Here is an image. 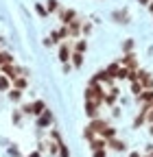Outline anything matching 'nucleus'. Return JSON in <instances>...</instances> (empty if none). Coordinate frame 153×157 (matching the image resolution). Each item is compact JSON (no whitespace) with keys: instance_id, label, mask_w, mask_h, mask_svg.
Returning a JSON list of instances; mask_svg holds the SVG:
<instances>
[{"instance_id":"58836bf2","label":"nucleus","mask_w":153,"mask_h":157,"mask_svg":"<svg viewBox=\"0 0 153 157\" xmlns=\"http://www.w3.org/2000/svg\"><path fill=\"white\" fill-rule=\"evenodd\" d=\"M147 151H149V155L153 157V146H151V144H149V148H147Z\"/></svg>"},{"instance_id":"aec40b11","label":"nucleus","mask_w":153,"mask_h":157,"mask_svg":"<svg viewBox=\"0 0 153 157\" xmlns=\"http://www.w3.org/2000/svg\"><path fill=\"white\" fill-rule=\"evenodd\" d=\"M9 90H11V78L0 74V92H9Z\"/></svg>"},{"instance_id":"a211bd4d","label":"nucleus","mask_w":153,"mask_h":157,"mask_svg":"<svg viewBox=\"0 0 153 157\" xmlns=\"http://www.w3.org/2000/svg\"><path fill=\"white\" fill-rule=\"evenodd\" d=\"M114 22H118V24H129L127 11H114Z\"/></svg>"},{"instance_id":"9d476101","label":"nucleus","mask_w":153,"mask_h":157,"mask_svg":"<svg viewBox=\"0 0 153 157\" xmlns=\"http://www.w3.org/2000/svg\"><path fill=\"white\" fill-rule=\"evenodd\" d=\"M99 107H101V105L92 103V101H85V107H83V109H85V116L90 118V120H92V118H96V116H99Z\"/></svg>"},{"instance_id":"4468645a","label":"nucleus","mask_w":153,"mask_h":157,"mask_svg":"<svg viewBox=\"0 0 153 157\" xmlns=\"http://www.w3.org/2000/svg\"><path fill=\"white\" fill-rule=\"evenodd\" d=\"M118 87H112L109 90V94H105V98H103V103L105 105H114V103H116V98H118Z\"/></svg>"},{"instance_id":"1a4fd4ad","label":"nucleus","mask_w":153,"mask_h":157,"mask_svg":"<svg viewBox=\"0 0 153 157\" xmlns=\"http://www.w3.org/2000/svg\"><path fill=\"white\" fill-rule=\"evenodd\" d=\"M107 146H109L112 151H116V153L127 151V144H125L123 140H116V137H109V140H107Z\"/></svg>"},{"instance_id":"bb28decb","label":"nucleus","mask_w":153,"mask_h":157,"mask_svg":"<svg viewBox=\"0 0 153 157\" xmlns=\"http://www.w3.org/2000/svg\"><path fill=\"white\" fill-rule=\"evenodd\" d=\"M46 11H48V13L59 11V2H57V0H46Z\"/></svg>"},{"instance_id":"4be33fe9","label":"nucleus","mask_w":153,"mask_h":157,"mask_svg":"<svg viewBox=\"0 0 153 157\" xmlns=\"http://www.w3.org/2000/svg\"><path fill=\"white\" fill-rule=\"evenodd\" d=\"M31 105H33V113H35V116H40V113L46 109V103H44V101H35V103H31Z\"/></svg>"},{"instance_id":"ddd939ff","label":"nucleus","mask_w":153,"mask_h":157,"mask_svg":"<svg viewBox=\"0 0 153 157\" xmlns=\"http://www.w3.org/2000/svg\"><path fill=\"white\" fill-rule=\"evenodd\" d=\"M136 98H138V103H140V105H144V103H153V90H142Z\"/></svg>"},{"instance_id":"ea45409f","label":"nucleus","mask_w":153,"mask_h":157,"mask_svg":"<svg viewBox=\"0 0 153 157\" xmlns=\"http://www.w3.org/2000/svg\"><path fill=\"white\" fill-rule=\"evenodd\" d=\"M138 2H140V5H149V2H151V0H138Z\"/></svg>"},{"instance_id":"6e6552de","label":"nucleus","mask_w":153,"mask_h":157,"mask_svg":"<svg viewBox=\"0 0 153 157\" xmlns=\"http://www.w3.org/2000/svg\"><path fill=\"white\" fill-rule=\"evenodd\" d=\"M74 17H76V11L74 9H61L59 7V20H61V24H70Z\"/></svg>"},{"instance_id":"f8f14e48","label":"nucleus","mask_w":153,"mask_h":157,"mask_svg":"<svg viewBox=\"0 0 153 157\" xmlns=\"http://www.w3.org/2000/svg\"><path fill=\"white\" fill-rule=\"evenodd\" d=\"M92 81H94V83H112L114 78H112V76H109V74H107L105 70H99L96 74L92 76Z\"/></svg>"},{"instance_id":"2f4dec72","label":"nucleus","mask_w":153,"mask_h":157,"mask_svg":"<svg viewBox=\"0 0 153 157\" xmlns=\"http://www.w3.org/2000/svg\"><path fill=\"white\" fill-rule=\"evenodd\" d=\"M92 157H107L105 148H99V151H92Z\"/></svg>"},{"instance_id":"c756f323","label":"nucleus","mask_w":153,"mask_h":157,"mask_svg":"<svg viewBox=\"0 0 153 157\" xmlns=\"http://www.w3.org/2000/svg\"><path fill=\"white\" fill-rule=\"evenodd\" d=\"M35 13L40 15V17H48V11H46V7H44V5H40V2L35 5Z\"/></svg>"},{"instance_id":"f704fd0d","label":"nucleus","mask_w":153,"mask_h":157,"mask_svg":"<svg viewBox=\"0 0 153 157\" xmlns=\"http://www.w3.org/2000/svg\"><path fill=\"white\" fill-rule=\"evenodd\" d=\"M13 120H15V124H20V120H22V113H20V111H15V113H13Z\"/></svg>"},{"instance_id":"dca6fc26","label":"nucleus","mask_w":153,"mask_h":157,"mask_svg":"<svg viewBox=\"0 0 153 157\" xmlns=\"http://www.w3.org/2000/svg\"><path fill=\"white\" fill-rule=\"evenodd\" d=\"M70 55H72V50H70L66 44H61V46H59V61H61V63H66L68 59H70Z\"/></svg>"},{"instance_id":"72a5a7b5","label":"nucleus","mask_w":153,"mask_h":157,"mask_svg":"<svg viewBox=\"0 0 153 157\" xmlns=\"http://www.w3.org/2000/svg\"><path fill=\"white\" fill-rule=\"evenodd\" d=\"M81 31H83V35H90V31H92V24H88V22H83V26H81Z\"/></svg>"},{"instance_id":"473e14b6","label":"nucleus","mask_w":153,"mask_h":157,"mask_svg":"<svg viewBox=\"0 0 153 157\" xmlns=\"http://www.w3.org/2000/svg\"><path fill=\"white\" fill-rule=\"evenodd\" d=\"M22 113L31 116V113H33V105H31V103H29V105H22Z\"/></svg>"},{"instance_id":"7ed1b4c3","label":"nucleus","mask_w":153,"mask_h":157,"mask_svg":"<svg viewBox=\"0 0 153 157\" xmlns=\"http://www.w3.org/2000/svg\"><path fill=\"white\" fill-rule=\"evenodd\" d=\"M88 127H90V129H92L94 133H96V135H101V133H103V131H105V129L109 127V122L96 116V118H92V120H90V124H88Z\"/></svg>"},{"instance_id":"e433bc0d","label":"nucleus","mask_w":153,"mask_h":157,"mask_svg":"<svg viewBox=\"0 0 153 157\" xmlns=\"http://www.w3.org/2000/svg\"><path fill=\"white\" fill-rule=\"evenodd\" d=\"M129 157H142L140 153H136V151H133V153H129Z\"/></svg>"},{"instance_id":"f3484780","label":"nucleus","mask_w":153,"mask_h":157,"mask_svg":"<svg viewBox=\"0 0 153 157\" xmlns=\"http://www.w3.org/2000/svg\"><path fill=\"white\" fill-rule=\"evenodd\" d=\"M70 59H72V68L79 70V68L83 66V52H72V55H70Z\"/></svg>"},{"instance_id":"a19ab883","label":"nucleus","mask_w":153,"mask_h":157,"mask_svg":"<svg viewBox=\"0 0 153 157\" xmlns=\"http://www.w3.org/2000/svg\"><path fill=\"white\" fill-rule=\"evenodd\" d=\"M149 131H151V133H153V122H151V124H149Z\"/></svg>"},{"instance_id":"39448f33","label":"nucleus","mask_w":153,"mask_h":157,"mask_svg":"<svg viewBox=\"0 0 153 157\" xmlns=\"http://www.w3.org/2000/svg\"><path fill=\"white\" fill-rule=\"evenodd\" d=\"M64 37H70V31H68V26H66V24H61L57 31H53V33H50L53 44H61V39H64Z\"/></svg>"},{"instance_id":"20e7f679","label":"nucleus","mask_w":153,"mask_h":157,"mask_svg":"<svg viewBox=\"0 0 153 157\" xmlns=\"http://www.w3.org/2000/svg\"><path fill=\"white\" fill-rule=\"evenodd\" d=\"M53 124V111L46 107L40 116H37V127H40V129H46V127H50Z\"/></svg>"},{"instance_id":"79ce46f5","label":"nucleus","mask_w":153,"mask_h":157,"mask_svg":"<svg viewBox=\"0 0 153 157\" xmlns=\"http://www.w3.org/2000/svg\"><path fill=\"white\" fill-rule=\"evenodd\" d=\"M144 157H151V155H144Z\"/></svg>"},{"instance_id":"cd10ccee","label":"nucleus","mask_w":153,"mask_h":157,"mask_svg":"<svg viewBox=\"0 0 153 157\" xmlns=\"http://www.w3.org/2000/svg\"><path fill=\"white\" fill-rule=\"evenodd\" d=\"M142 90H144V87H142V83H140V81H131V94H133V96H138Z\"/></svg>"},{"instance_id":"393cba45","label":"nucleus","mask_w":153,"mask_h":157,"mask_svg":"<svg viewBox=\"0 0 153 157\" xmlns=\"http://www.w3.org/2000/svg\"><path fill=\"white\" fill-rule=\"evenodd\" d=\"M133 46H136V42H133V39L129 37V39H125V42H123V52L127 55V52H131L133 50Z\"/></svg>"},{"instance_id":"423d86ee","label":"nucleus","mask_w":153,"mask_h":157,"mask_svg":"<svg viewBox=\"0 0 153 157\" xmlns=\"http://www.w3.org/2000/svg\"><path fill=\"white\" fill-rule=\"evenodd\" d=\"M70 31V37H81V26H83V20L81 17H74L70 24H66Z\"/></svg>"},{"instance_id":"2eb2a0df","label":"nucleus","mask_w":153,"mask_h":157,"mask_svg":"<svg viewBox=\"0 0 153 157\" xmlns=\"http://www.w3.org/2000/svg\"><path fill=\"white\" fill-rule=\"evenodd\" d=\"M105 146H107V140H103L101 135H96V137L90 142V148H92V151H99V148H105Z\"/></svg>"},{"instance_id":"9b49d317","label":"nucleus","mask_w":153,"mask_h":157,"mask_svg":"<svg viewBox=\"0 0 153 157\" xmlns=\"http://www.w3.org/2000/svg\"><path fill=\"white\" fill-rule=\"evenodd\" d=\"M11 85H13L15 90H20V92H24V90L29 87V78H26L24 74H22V76H15L13 81H11Z\"/></svg>"},{"instance_id":"0eeeda50","label":"nucleus","mask_w":153,"mask_h":157,"mask_svg":"<svg viewBox=\"0 0 153 157\" xmlns=\"http://www.w3.org/2000/svg\"><path fill=\"white\" fill-rule=\"evenodd\" d=\"M120 66H125V68H129V70H138V59H136V55L133 52H127L125 57H123V61H118Z\"/></svg>"},{"instance_id":"c85d7f7f","label":"nucleus","mask_w":153,"mask_h":157,"mask_svg":"<svg viewBox=\"0 0 153 157\" xmlns=\"http://www.w3.org/2000/svg\"><path fill=\"white\" fill-rule=\"evenodd\" d=\"M101 137H103V140H109V137H116V129H114V127H107V129L101 133Z\"/></svg>"},{"instance_id":"f03ea898","label":"nucleus","mask_w":153,"mask_h":157,"mask_svg":"<svg viewBox=\"0 0 153 157\" xmlns=\"http://www.w3.org/2000/svg\"><path fill=\"white\" fill-rule=\"evenodd\" d=\"M0 72H2L5 76H9L11 81H13L15 76H22V74L26 76V68H20V66H15L13 61H11V63H5V66H0Z\"/></svg>"},{"instance_id":"6ab92c4d","label":"nucleus","mask_w":153,"mask_h":157,"mask_svg":"<svg viewBox=\"0 0 153 157\" xmlns=\"http://www.w3.org/2000/svg\"><path fill=\"white\" fill-rule=\"evenodd\" d=\"M118 70H120V63H118V61H114V63H109V66L105 68V72H107L112 78H116V76H118Z\"/></svg>"},{"instance_id":"412c9836","label":"nucleus","mask_w":153,"mask_h":157,"mask_svg":"<svg viewBox=\"0 0 153 157\" xmlns=\"http://www.w3.org/2000/svg\"><path fill=\"white\" fill-rule=\"evenodd\" d=\"M13 61V55L9 50H0V66H5V63H11Z\"/></svg>"},{"instance_id":"5701e85b","label":"nucleus","mask_w":153,"mask_h":157,"mask_svg":"<svg viewBox=\"0 0 153 157\" xmlns=\"http://www.w3.org/2000/svg\"><path fill=\"white\" fill-rule=\"evenodd\" d=\"M57 155L59 157H70V151H68V146L64 142H57Z\"/></svg>"},{"instance_id":"b1692460","label":"nucleus","mask_w":153,"mask_h":157,"mask_svg":"<svg viewBox=\"0 0 153 157\" xmlns=\"http://www.w3.org/2000/svg\"><path fill=\"white\" fill-rule=\"evenodd\" d=\"M85 50H88V42H85V39H76L74 52H85Z\"/></svg>"},{"instance_id":"c9c22d12","label":"nucleus","mask_w":153,"mask_h":157,"mask_svg":"<svg viewBox=\"0 0 153 157\" xmlns=\"http://www.w3.org/2000/svg\"><path fill=\"white\" fill-rule=\"evenodd\" d=\"M29 157H42V153H40V151H33V153H31Z\"/></svg>"},{"instance_id":"7c9ffc66","label":"nucleus","mask_w":153,"mask_h":157,"mask_svg":"<svg viewBox=\"0 0 153 157\" xmlns=\"http://www.w3.org/2000/svg\"><path fill=\"white\" fill-rule=\"evenodd\" d=\"M83 135H85V140H88V142H92L94 137H96V133H94L90 127H85V129H83Z\"/></svg>"},{"instance_id":"a878e982","label":"nucleus","mask_w":153,"mask_h":157,"mask_svg":"<svg viewBox=\"0 0 153 157\" xmlns=\"http://www.w3.org/2000/svg\"><path fill=\"white\" fill-rule=\"evenodd\" d=\"M9 98H11L13 103H18V101L22 98V92H20V90H15V87H11V90H9Z\"/></svg>"},{"instance_id":"f257e3e1","label":"nucleus","mask_w":153,"mask_h":157,"mask_svg":"<svg viewBox=\"0 0 153 157\" xmlns=\"http://www.w3.org/2000/svg\"><path fill=\"white\" fill-rule=\"evenodd\" d=\"M103 98H105V92H103L101 83L90 81V85L85 87V101H92V103H96V105H103Z\"/></svg>"},{"instance_id":"4c0bfd02","label":"nucleus","mask_w":153,"mask_h":157,"mask_svg":"<svg viewBox=\"0 0 153 157\" xmlns=\"http://www.w3.org/2000/svg\"><path fill=\"white\" fill-rule=\"evenodd\" d=\"M147 7H149V11H151V13H153V0H151V2H149V5H147Z\"/></svg>"}]
</instances>
